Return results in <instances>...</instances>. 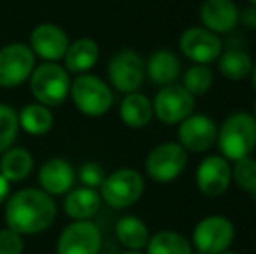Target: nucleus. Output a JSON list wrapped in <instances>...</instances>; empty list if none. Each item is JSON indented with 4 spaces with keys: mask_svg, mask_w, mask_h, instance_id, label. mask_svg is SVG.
Returning a JSON list of instances; mask_svg holds the SVG:
<instances>
[{
    "mask_svg": "<svg viewBox=\"0 0 256 254\" xmlns=\"http://www.w3.org/2000/svg\"><path fill=\"white\" fill-rule=\"evenodd\" d=\"M216 61H218V71L222 73V77L232 82L244 80L246 77H250L253 70V59L242 49H230L222 52Z\"/></svg>",
    "mask_w": 256,
    "mask_h": 254,
    "instance_id": "obj_24",
    "label": "nucleus"
},
{
    "mask_svg": "<svg viewBox=\"0 0 256 254\" xmlns=\"http://www.w3.org/2000/svg\"><path fill=\"white\" fill-rule=\"evenodd\" d=\"M32 171H34V157H32V153L26 148L14 146V148H9L2 153L0 174L9 183L26 180Z\"/></svg>",
    "mask_w": 256,
    "mask_h": 254,
    "instance_id": "obj_23",
    "label": "nucleus"
},
{
    "mask_svg": "<svg viewBox=\"0 0 256 254\" xmlns=\"http://www.w3.org/2000/svg\"><path fill=\"white\" fill-rule=\"evenodd\" d=\"M145 192V178L131 167H120L104 178L100 187V197L114 209L131 207Z\"/></svg>",
    "mask_w": 256,
    "mask_h": 254,
    "instance_id": "obj_5",
    "label": "nucleus"
},
{
    "mask_svg": "<svg viewBox=\"0 0 256 254\" xmlns=\"http://www.w3.org/2000/svg\"><path fill=\"white\" fill-rule=\"evenodd\" d=\"M100 58V45L96 44V40L89 37L77 38L75 42H72L66 49L64 54V68L68 73H88Z\"/></svg>",
    "mask_w": 256,
    "mask_h": 254,
    "instance_id": "obj_20",
    "label": "nucleus"
},
{
    "mask_svg": "<svg viewBox=\"0 0 256 254\" xmlns=\"http://www.w3.org/2000/svg\"><path fill=\"white\" fill-rule=\"evenodd\" d=\"M115 237L128 251H142L148 244L150 230L142 218L128 214L115 225Z\"/></svg>",
    "mask_w": 256,
    "mask_h": 254,
    "instance_id": "obj_22",
    "label": "nucleus"
},
{
    "mask_svg": "<svg viewBox=\"0 0 256 254\" xmlns=\"http://www.w3.org/2000/svg\"><path fill=\"white\" fill-rule=\"evenodd\" d=\"M214 84V73L208 64H192L188 70L183 73V87L196 98L204 96Z\"/></svg>",
    "mask_w": 256,
    "mask_h": 254,
    "instance_id": "obj_27",
    "label": "nucleus"
},
{
    "mask_svg": "<svg viewBox=\"0 0 256 254\" xmlns=\"http://www.w3.org/2000/svg\"><path fill=\"white\" fill-rule=\"evenodd\" d=\"M200 26L216 35L232 31L240 21V10L234 0H204L199 7Z\"/></svg>",
    "mask_w": 256,
    "mask_h": 254,
    "instance_id": "obj_16",
    "label": "nucleus"
},
{
    "mask_svg": "<svg viewBox=\"0 0 256 254\" xmlns=\"http://www.w3.org/2000/svg\"><path fill=\"white\" fill-rule=\"evenodd\" d=\"M75 181V173L70 162L64 159H49L42 164L38 171V185L40 190L54 195H64L72 190Z\"/></svg>",
    "mask_w": 256,
    "mask_h": 254,
    "instance_id": "obj_17",
    "label": "nucleus"
},
{
    "mask_svg": "<svg viewBox=\"0 0 256 254\" xmlns=\"http://www.w3.org/2000/svg\"><path fill=\"white\" fill-rule=\"evenodd\" d=\"M18 122H20V127L28 134L42 136L48 134L52 129L54 117L48 106L40 105V103H32L18 113Z\"/></svg>",
    "mask_w": 256,
    "mask_h": 254,
    "instance_id": "obj_25",
    "label": "nucleus"
},
{
    "mask_svg": "<svg viewBox=\"0 0 256 254\" xmlns=\"http://www.w3.org/2000/svg\"><path fill=\"white\" fill-rule=\"evenodd\" d=\"M251 78H253V87L256 89V63H253V70H251Z\"/></svg>",
    "mask_w": 256,
    "mask_h": 254,
    "instance_id": "obj_34",
    "label": "nucleus"
},
{
    "mask_svg": "<svg viewBox=\"0 0 256 254\" xmlns=\"http://www.w3.org/2000/svg\"><path fill=\"white\" fill-rule=\"evenodd\" d=\"M232 181L244 192H253L256 188V159L244 157L232 164Z\"/></svg>",
    "mask_w": 256,
    "mask_h": 254,
    "instance_id": "obj_29",
    "label": "nucleus"
},
{
    "mask_svg": "<svg viewBox=\"0 0 256 254\" xmlns=\"http://www.w3.org/2000/svg\"><path fill=\"white\" fill-rule=\"evenodd\" d=\"M122 254H143V253H140V251H126V253H122Z\"/></svg>",
    "mask_w": 256,
    "mask_h": 254,
    "instance_id": "obj_37",
    "label": "nucleus"
},
{
    "mask_svg": "<svg viewBox=\"0 0 256 254\" xmlns=\"http://www.w3.org/2000/svg\"><path fill=\"white\" fill-rule=\"evenodd\" d=\"M192 242L172 230H160L150 235L146 254H192Z\"/></svg>",
    "mask_w": 256,
    "mask_h": 254,
    "instance_id": "obj_26",
    "label": "nucleus"
},
{
    "mask_svg": "<svg viewBox=\"0 0 256 254\" xmlns=\"http://www.w3.org/2000/svg\"><path fill=\"white\" fill-rule=\"evenodd\" d=\"M70 96L78 112L88 117H103L114 105V92L110 85L91 73L78 75L72 82Z\"/></svg>",
    "mask_w": 256,
    "mask_h": 254,
    "instance_id": "obj_4",
    "label": "nucleus"
},
{
    "mask_svg": "<svg viewBox=\"0 0 256 254\" xmlns=\"http://www.w3.org/2000/svg\"><path fill=\"white\" fill-rule=\"evenodd\" d=\"M20 122H18V112L9 105L0 103V153L12 146L14 139L18 138Z\"/></svg>",
    "mask_w": 256,
    "mask_h": 254,
    "instance_id": "obj_28",
    "label": "nucleus"
},
{
    "mask_svg": "<svg viewBox=\"0 0 256 254\" xmlns=\"http://www.w3.org/2000/svg\"><path fill=\"white\" fill-rule=\"evenodd\" d=\"M186 164H188V152L180 143L168 141L157 145L146 155L145 171L152 181L166 185L178 180L186 169Z\"/></svg>",
    "mask_w": 256,
    "mask_h": 254,
    "instance_id": "obj_7",
    "label": "nucleus"
},
{
    "mask_svg": "<svg viewBox=\"0 0 256 254\" xmlns=\"http://www.w3.org/2000/svg\"><path fill=\"white\" fill-rule=\"evenodd\" d=\"M220 254H237V253H234V251H230V249H228V251H223V253H220Z\"/></svg>",
    "mask_w": 256,
    "mask_h": 254,
    "instance_id": "obj_38",
    "label": "nucleus"
},
{
    "mask_svg": "<svg viewBox=\"0 0 256 254\" xmlns=\"http://www.w3.org/2000/svg\"><path fill=\"white\" fill-rule=\"evenodd\" d=\"M250 195H251V199H253V200H254V202H256V188H254V190H253V192H250Z\"/></svg>",
    "mask_w": 256,
    "mask_h": 254,
    "instance_id": "obj_36",
    "label": "nucleus"
},
{
    "mask_svg": "<svg viewBox=\"0 0 256 254\" xmlns=\"http://www.w3.org/2000/svg\"><path fill=\"white\" fill-rule=\"evenodd\" d=\"M251 115H253V119H254V122H256V99H254V105H253V113H251Z\"/></svg>",
    "mask_w": 256,
    "mask_h": 254,
    "instance_id": "obj_35",
    "label": "nucleus"
},
{
    "mask_svg": "<svg viewBox=\"0 0 256 254\" xmlns=\"http://www.w3.org/2000/svg\"><path fill=\"white\" fill-rule=\"evenodd\" d=\"M154 117L166 126H176L196 110V98L183 85L171 84L157 91L152 99Z\"/></svg>",
    "mask_w": 256,
    "mask_h": 254,
    "instance_id": "obj_8",
    "label": "nucleus"
},
{
    "mask_svg": "<svg viewBox=\"0 0 256 254\" xmlns=\"http://www.w3.org/2000/svg\"><path fill=\"white\" fill-rule=\"evenodd\" d=\"M28 80L34 98L48 108L63 105L64 99L70 96V73L58 63L46 61L40 66L34 68Z\"/></svg>",
    "mask_w": 256,
    "mask_h": 254,
    "instance_id": "obj_3",
    "label": "nucleus"
},
{
    "mask_svg": "<svg viewBox=\"0 0 256 254\" xmlns=\"http://www.w3.org/2000/svg\"><path fill=\"white\" fill-rule=\"evenodd\" d=\"M218 126L206 113H192L178 124V143L192 153H204L216 145Z\"/></svg>",
    "mask_w": 256,
    "mask_h": 254,
    "instance_id": "obj_13",
    "label": "nucleus"
},
{
    "mask_svg": "<svg viewBox=\"0 0 256 254\" xmlns=\"http://www.w3.org/2000/svg\"><path fill=\"white\" fill-rule=\"evenodd\" d=\"M248 2H250L251 5H254V7H256V0H248Z\"/></svg>",
    "mask_w": 256,
    "mask_h": 254,
    "instance_id": "obj_39",
    "label": "nucleus"
},
{
    "mask_svg": "<svg viewBox=\"0 0 256 254\" xmlns=\"http://www.w3.org/2000/svg\"><path fill=\"white\" fill-rule=\"evenodd\" d=\"M9 192H10V183L0 174V204L9 199Z\"/></svg>",
    "mask_w": 256,
    "mask_h": 254,
    "instance_id": "obj_33",
    "label": "nucleus"
},
{
    "mask_svg": "<svg viewBox=\"0 0 256 254\" xmlns=\"http://www.w3.org/2000/svg\"><path fill=\"white\" fill-rule=\"evenodd\" d=\"M104 178H106L104 169L98 162H86L78 169V180H80L82 187L92 188V190H98L102 187Z\"/></svg>",
    "mask_w": 256,
    "mask_h": 254,
    "instance_id": "obj_30",
    "label": "nucleus"
},
{
    "mask_svg": "<svg viewBox=\"0 0 256 254\" xmlns=\"http://www.w3.org/2000/svg\"><path fill=\"white\" fill-rule=\"evenodd\" d=\"M70 45L68 35L63 28L52 23H42L35 26L30 33V49L35 56L44 61L58 63L64 58L66 49Z\"/></svg>",
    "mask_w": 256,
    "mask_h": 254,
    "instance_id": "obj_15",
    "label": "nucleus"
},
{
    "mask_svg": "<svg viewBox=\"0 0 256 254\" xmlns=\"http://www.w3.org/2000/svg\"><path fill=\"white\" fill-rule=\"evenodd\" d=\"M102 232L91 220L74 221L63 232L56 244L58 254H100Z\"/></svg>",
    "mask_w": 256,
    "mask_h": 254,
    "instance_id": "obj_14",
    "label": "nucleus"
},
{
    "mask_svg": "<svg viewBox=\"0 0 256 254\" xmlns=\"http://www.w3.org/2000/svg\"><path fill=\"white\" fill-rule=\"evenodd\" d=\"M145 77V61L138 52L131 49L118 51L108 63V80L118 92H136L143 85Z\"/></svg>",
    "mask_w": 256,
    "mask_h": 254,
    "instance_id": "obj_10",
    "label": "nucleus"
},
{
    "mask_svg": "<svg viewBox=\"0 0 256 254\" xmlns=\"http://www.w3.org/2000/svg\"><path fill=\"white\" fill-rule=\"evenodd\" d=\"M236 241V225L222 214L206 216L196 225L192 232L194 251L204 254H220L228 251Z\"/></svg>",
    "mask_w": 256,
    "mask_h": 254,
    "instance_id": "obj_6",
    "label": "nucleus"
},
{
    "mask_svg": "<svg viewBox=\"0 0 256 254\" xmlns=\"http://www.w3.org/2000/svg\"><path fill=\"white\" fill-rule=\"evenodd\" d=\"M146 77L154 82L155 85H171L176 84L182 71V63L178 56L169 49H158L150 54L148 61L145 63Z\"/></svg>",
    "mask_w": 256,
    "mask_h": 254,
    "instance_id": "obj_19",
    "label": "nucleus"
},
{
    "mask_svg": "<svg viewBox=\"0 0 256 254\" xmlns=\"http://www.w3.org/2000/svg\"><path fill=\"white\" fill-rule=\"evenodd\" d=\"M196 185L208 199H218L228 192L232 185V162L218 155H208L196 171Z\"/></svg>",
    "mask_w": 256,
    "mask_h": 254,
    "instance_id": "obj_12",
    "label": "nucleus"
},
{
    "mask_svg": "<svg viewBox=\"0 0 256 254\" xmlns=\"http://www.w3.org/2000/svg\"><path fill=\"white\" fill-rule=\"evenodd\" d=\"M192 254H204V253H199V251H194Z\"/></svg>",
    "mask_w": 256,
    "mask_h": 254,
    "instance_id": "obj_40",
    "label": "nucleus"
},
{
    "mask_svg": "<svg viewBox=\"0 0 256 254\" xmlns=\"http://www.w3.org/2000/svg\"><path fill=\"white\" fill-rule=\"evenodd\" d=\"M216 146L222 157L236 162L250 157L256 148V122L248 112H234L218 127Z\"/></svg>",
    "mask_w": 256,
    "mask_h": 254,
    "instance_id": "obj_2",
    "label": "nucleus"
},
{
    "mask_svg": "<svg viewBox=\"0 0 256 254\" xmlns=\"http://www.w3.org/2000/svg\"><path fill=\"white\" fill-rule=\"evenodd\" d=\"M180 51L194 64H211L223 52L220 35L206 30L204 26H190L180 35Z\"/></svg>",
    "mask_w": 256,
    "mask_h": 254,
    "instance_id": "obj_11",
    "label": "nucleus"
},
{
    "mask_svg": "<svg viewBox=\"0 0 256 254\" xmlns=\"http://www.w3.org/2000/svg\"><path fill=\"white\" fill-rule=\"evenodd\" d=\"M58 207L49 193L40 188H23L7 199L6 223L21 235H35L51 228Z\"/></svg>",
    "mask_w": 256,
    "mask_h": 254,
    "instance_id": "obj_1",
    "label": "nucleus"
},
{
    "mask_svg": "<svg viewBox=\"0 0 256 254\" xmlns=\"http://www.w3.org/2000/svg\"><path fill=\"white\" fill-rule=\"evenodd\" d=\"M35 68L30 45L12 42L0 49V87L12 89L24 84Z\"/></svg>",
    "mask_w": 256,
    "mask_h": 254,
    "instance_id": "obj_9",
    "label": "nucleus"
},
{
    "mask_svg": "<svg viewBox=\"0 0 256 254\" xmlns=\"http://www.w3.org/2000/svg\"><path fill=\"white\" fill-rule=\"evenodd\" d=\"M118 115L124 126L131 129H143L146 127L154 119V106L152 99L148 96L142 94V92H129L126 98L122 99L120 108H118Z\"/></svg>",
    "mask_w": 256,
    "mask_h": 254,
    "instance_id": "obj_21",
    "label": "nucleus"
},
{
    "mask_svg": "<svg viewBox=\"0 0 256 254\" xmlns=\"http://www.w3.org/2000/svg\"><path fill=\"white\" fill-rule=\"evenodd\" d=\"M102 197L98 190L88 187H80L70 190L64 197V213L74 221H86L94 218L102 209Z\"/></svg>",
    "mask_w": 256,
    "mask_h": 254,
    "instance_id": "obj_18",
    "label": "nucleus"
},
{
    "mask_svg": "<svg viewBox=\"0 0 256 254\" xmlns=\"http://www.w3.org/2000/svg\"><path fill=\"white\" fill-rule=\"evenodd\" d=\"M24 241L23 235L14 232L12 228L0 230V254H23Z\"/></svg>",
    "mask_w": 256,
    "mask_h": 254,
    "instance_id": "obj_31",
    "label": "nucleus"
},
{
    "mask_svg": "<svg viewBox=\"0 0 256 254\" xmlns=\"http://www.w3.org/2000/svg\"><path fill=\"white\" fill-rule=\"evenodd\" d=\"M240 19H242V23L246 24V26L256 30V7L254 5L248 7V9L240 14Z\"/></svg>",
    "mask_w": 256,
    "mask_h": 254,
    "instance_id": "obj_32",
    "label": "nucleus"
}]
</instances>
